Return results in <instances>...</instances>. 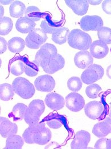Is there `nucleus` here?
<instances>
[{"instance_id":"f8f14e48","label":"nucleus","mask_w":111,"mask_h":149,"mask_svg":"<svg viewBox=\"0 0 111 149\" xmlns=\"http://www.w3.org/2000/svg\"><path fill=\"white\" fill-rule=\"evenodd\" d=\"M52 134L51 131L45 126L43 122L38 123V127L35 135L34 143L39 145L47 144L51 139Z\"/></svg>"},{"instance_id":"aec40b11","label":"nucleus","mask_w":111,"mask_h":149,"mask_svg":"<svg viewBox=\"0 0 111 149\" xmlns=\"http://www.w3.org/2000/svg\"><path fill=\"white\" fill-rule=\"evenodd\" d=\"M36 24L35 22L26 18L21 17L17 19L16 24V28L21 33H29L35 29Z\"/></svg>"},{"instance_id":"a18cd8bd","label":"nucleus","mask_w":111,"mask_h":149,"mask_svg":"<svg viewBox=\"0 0 111 149\" xmlns=\"http://www.w3.org/2000/svg\"><path fill=\"white\" fill-rule=\"evenodd\" d=\"M107 149H111V138L107 140Z\"/></svg>"},{"instance_id":"9b49d317","label":"nucleus","mask_w":111,"mask_h":149,"mask_svg":"<svg viewBox=\"0 0 111 149\" xmlns=\"http://www.w3.org/2000/svg\"><path fill=\"white\" fill-rule=\"evenodd\" d=\"M91 140L90 134L86 131L80 130L75 134L71 143L72 149H87Z\"/></svg>"},{"instance_id":"412c9836","label":"nucleus","mask_w":111,"mask_h":149,"mask_svg":"<svg viewBox=\"0 0 111 149\" xmlns=\"http://www.w3.org/2000/svg\"><path fill=\"white\" fill-rule=\"evenodd\" d=\"M69 33L70 31L67 28L61 26L52 34L51 39L56 44L62 45L67 41Z\"/></svg>"},{"instance_id":"0eeeda50","label":"nucleus","mask_w":111,"mask_h":149,"mask_svg":"<svg viewBox=\"0 0 111 149\" xmlns=\"http://www.w3.org/2000/svg\"><path fill=\"white\" fill-rule=\"evenodd\" d=\"M34 86L38 91L45 93H50L56 86V81L49 74L39 76L34 81Z\"/></svg>"},{"instance_id":"72a5a7b5","label":"nucleus","mask_w":111,"mask_h":149,"mask_svg":"<svg viewBox=\"0 0 111 149\" xmlns=\"http://www.w3.org/2000/svg\"><path fill=\"white\" fill-rule=\"evenodd\" d=\"M39 72V65L33 61L32 62L27 60L26 63L25 73L29 76L33 77L36 76Z\"/></svg>"},{"instance_id":"a878e982","label":"nucleus","mask_w":111,"mask_h":149,"mask_svg":"<svg viewBox=\"0 0 111 149\" xmlns=\"http://www.w3.org/2000/svg\"><path fill=\"white\" fill-rule=\"evenodd\" d=\"M44 14L41 13L38 8L35 6H30L26 8L25 17L34 22L38 21L42 18H44Z\"/></svg>"},{"instance_id":"a19ab883","label":"nucleus","mask_w":111,"mask_h":149,"mask_svg":"<svg viewBox=\"0 0 111 149\" xmlns=\"http://www.w3.org/2000/svg\"><path fill=\"white\" fill-rule=\"evenodd\" d=\"M60 145L58 144V143H55V142H51L49 144V145L46 146L45 149H54V148H59Z\"/></svg>"},{"instance_id":"49530a36","label":"nucleus","mask_w":111,"mask_h":149,"mask_svg":"<svg viewBox=\"0 0 111 149\" xmlns=\"http://www.w3.org/2000/svg\"><path fill=\"white\" fill-rule=\"evenodd\" d=\"M3 13H4L3 8L2 6H1V18H2V17H3Z\"/></svg>"},{"instance_id":"423d86ee","label":"nucleus","mask_w":111,"mask_h":149,"mask_svg":"<svg viewBox=\"0 0 111 149\" xmlns=\"http://www.w3.org/2000/svg\"><path fill=\"white\" fill-rule=\"evenodd\" d=\"M80 26L84 31H99L103 27V21L98 16H86L80 21Z\"/></svg>"},{"instance_id":"c9c22d12","label":"nucleus","mask_w":111,"mask_h":149,"mask_svg":"<svg viewBox=\"0 0 111 149\" xmlns=\"http://www.w3.org/2000/svg\"><path fill=\"white\" fill-rule=\"evenodd\" d=\"M29 107L39 113L40 116L43 114L45 110V103L43 100L40 99H36L32 100L29 104Z\"/></svg>"},{"instance_id":"c03bdc74","label":"nucleus","mask_w":111,"mask_h":149,"mask_svg":"<svg viewBox=\"0 0 111 149\" xmlns=\"http://www.w3.org/2000/svg\"><path fill=\"white\" fill-rule=\"evenodd\" d=\"M13 2V1H1V3L3 5H8L9 3H12Z\"/></svg>"},{"instance_id":"cd10ccee","label":"nucleus","mask_w":111,"mask_h":149,"mask_svg":"<svg viewBox=\"0 0 111 149\" xmlns=\"http://www.w3.org/2000/svg\"><path fill=\"white\" fill-rule=\"evenodd\" d=\"M38 123L35 125H30L23 132L22 134V137L24 141L27 144H33L34 143V138L35 135L37 132Z\"/></svg>"},{"instance_id":"1a4fd4ad","label":"nucleus","mask_w":111,"mask_h":149,"mask_svg":"<svg viewBox=\"0 0 111 149\" xmlns=\"http://www.w3.org/2000/svg\"><path fill=\"white\" fill-rule=\"evenodd\" d=\"M57 52L58 51L55 45L51 44L46 43L43 44L37 52L34 61L39 67L43 60L56 55Z\"/></svg>"},{"instance_id":"ddd939ff","label":"nucleus","mask_w":111,"mask_h":149,"mask_svg":"<svg viewBox=\"0 0 111 149\" xmlns=\"http://www.w3.org/2000/svg\"><path fill=\"white\" fill-rule=\"evenodd\" d=\"M93 58L90 52L87 51L78 52L74 57L75 65L80 69H85L93 64Z\"/></svg>"},{"instance_id":"de8ad7c7","label":"nucleus","mask_w":111,"mask_h":149,"mask_svg":"<svg viewBox=\"0 0 111 149\" xmlns=\"http://www.w3.org/2000/svg\"><path fill=\"white\" fill-rule=\"evenodd\" d=\"M109 116H110V117H111V109H110V112H109Z\"/></svg>"},{"instance_id":"37998d69","label":"nucleus","mask_w":111,"mask_h":149,"mask_svg":"<svg viewBox=\"0 0 111 149\" xmlns=\"http://www.w3.org/2000/svg\"><path fill=\"white\" fill-rule=\"evenodd\" d=\"M107 75L110 79H111V65L107 69Z\"/></svg>"},{"instance_id":"f3484780","label":"nucleus","mask_w":111,"mask_h":149,"mask_svg":"<svg viewBox=\"0 0 111 149\" xmlns=\"http://www.w3.org/2000/svg\"><path fill=\"white\" fill-rule=\"evenodd\" d=\"M65 2L78 16L86 14L89 8V3L86 0H66Z\"/></svg>"},{"instance_id":"79ce46f5","label":"nucleus","mask_w":111,"mask_h":149,"mask_svg":"<svg viewBox=\"0 0 111 149\" xmlns=\"http://www.w3.org/2000/svg\"><path fill=\"white\" fill-rule=\"evenodd\" d=\"M101 0H88V3H90V4L93 5H97L100 4L101 2Z\"/></svg>"},{"instance_id":"4468645a","label":"nucleus","mask_w":111,"mask_h":149,"mask_svg":"<svg viewBox=\"0 0 111 149\" xmlns=\"http://www.w3.org/2000/svg\"><path fill=\"white\" fill-rule=\"evenodd\" d=\"M45 102L46 104L53 110H60L65 104L64 97L56 93H49L46 96Z\"/></svg>"},{"instance_id":"f03ea898","label":"nucleus","mask_w":111,"mask_h":149,"mask_svg":"<svg viewBox=\"0 0 111 149\" xmlns=\"http://www.w3.org/2000/svg\"><path fill=\"white\" fill-rule=\"evenodd\" d=\"M12 86L15 93L23 99H29L35 94L36 89L34 85L26 78L22 77L16 78Z\"/></svg>"},{"instance_id":"dca6fc26","label":"nucleus","mask_w":111,"mask_h":149,"mask_svg":"<svg viewBox=\"0 0 111 149\" xmlns=\"http://www.w3.org/2000/svg\"><path fill=\"white\" fill-rule=\"evenodd\" d=\"M90 50L93 57L99 59L105 57L109 51L107 44L100 40H96L92 42Z\"/></svg>"},{"instance_id":"e433bc0d","label":"nucleus","mask_w":111,"mask_h":149,"mask_svg":"<svg viewBox=\"0 0 111 149\" xmlns=\"http://www.w3.org/2000/svg\"><path fill=\"white\" fill-rule=\"evenodd\" d=\"M47 125L53 129H58L62 127V122L60 119L53 118L47 121Z\"/></svg>"},{"instance_id":"c756f323","label":"nucleus","mask_w":111,"mask_h":149,"mask_svg":"<svg viewBox=\"0 0 111 149\" xmlns=\"http://www.w3.org/2000/svg\"><path fill=\"white\" fill-rule=\"evenodd\" d=\"M27 109V107L25 104L21 103H17L14 106L11 115L14 120H22L24 119V116Z\"/></svg>"},{"instance_id":"6e6552de","label":"nucleus","mask_w":111,"mask_h":149,"mask_svg":"<svg viewBox=\"0 0 111 149\" xmlns=\"http://www.w3.org/2000/svg\"><path fill=\"white\" fill-rule=\"evenodd\" d=\"M66 104L71 111L79 112L85 106V100L80 94L74 92L66 97Z\"/></svg>"},{"instance_id":"c85d7f7f","label":"nucleus","mask_w":111,"mask_h":149,"mask_svg":"<svg viewBox=\"0 0 111 149\" xmlns=\"http://www.w3.org/2000/svg\"><path fill=\"white\" fill-rule=\"evenodd\" d=\"M40 115L33 109L27 107L24 116V119L26 123L30 125H35L39 123Z\"/></svg>"},{"instance_id":"2eb2a0df","label":"nucleus","mask_w":111,"mask_h":149,"mask_svg":"<svg viewBox=\"0 0 111 149\" xmlns=\"http://www.w3.org/2000/svg\"><path fill=\"white\" fill-rule=\"evenodd\" d=\"M18 127L16 124L10 121L8 119L1 116L0 118V134L4 138H8L11 135L16 134Z\"/></svg>"},{"instance_id":"2f4dec72","label":"nucleus","mask_w":111,"mask_h":149,"mask_svg":"<svg viewBox=\"0 0 111 149\" xmlns=\"http://www.w3.org/2000/svg\"><path fill=\"white\" fill-rule=\"evenodd\" d=\"M82 80L78 77H70L67 81V86L70 90L77 92L81 90L82 87Z\"/></svg>"},{"instance_id":"473e14b6","label":"nucleus","mask_w":111,"mask_h":149,"mask_svg":"<svg viewBox=\"0 0 111 149\" xmlns=\"http://www.w3.org/2000/svg\"><path fill=\"white\" fill-rule=\"evenodd\" d=\"M99 40L106 44H111V29L108 27H102L97 32Z\"/></svg>"},{"instance_id":"f257e3e1","label":"nucleus","mask_w":111,"mask_h":149,"mask_svg":"<svg viewBox=\"0 0 111 149\" xmlns=\"http://www.w3.org/2000/svg\"><path fill=\"white\" fill-rule=\"evenodd\" d=\"M67 41L71 47L81 51H87L92 44L91 36L78 29H73L70 32Z\"/></svg>"},{"instance_id":"6ab92c4d","label":"nucleus","mask_w":111,"mask_h":149,"mask_svg":"<svg viewBox=\"0 0 111 149\" xmlns=\"http://www.w3.org/2000/svg\"><path fill=\"white\" fill-rule=\"evenodd\" d=\"M93 134L98 138H103L111 132V118L108 117L101 122L96 123L93 127Z\"/></svg>"},{"instance_id":"393cba45","label":"nucleus","mask_w":111,"mask_h":149,"mask_svg":"<svg viewBox=\"0 0 111 149\" xmlns=\"http://www.w3.org/2000/svg\"><path fill=\"white\" fill-rule=\"evenodd\" d=\"M60 27H61L60 24H58L52 20H50V19L47 18V16H46V18H44V20H43L40 24L41 29L45 33L53 34Z\"/></svg>"},{"instance_id":"b1692460","label":"nucleus","mask_w":111,"mask_h":149,"mask_svg":"<svg viewBox=\"0 0 111 149\" xmlns=\"http://www.w3.org/2000/svg\"><path fill=\"white\" fill-rule=\"evenodd\" d=\"M23 144V138L19 135L14 134L7 138L5 148L7 149H22Z\"/></svg>"},{"instance_id":"a211bd4d","label":"nucleus","mask_w":111,"mask_h":149,"mask_svg":"<svg viewBox=\"0 0 111 149\" xmlns=\"http://www.w3.org/2000/svg\"><path fill=\"white\" fill-rule=\"evenodd\" d=\"M26 57H15L10 60L9 64V70L10 73L14 76H19L25 72L26 63Z\"/></svg>"},{"instance_id":"7c9ffc66","label":"nucleus","mask_w":111,"mask_h":149,"mask_svg":"<svg viewBox=\"0 0 111 149\" xmlns=\"http://www.w3.org/2000/svg\"><path fill=\"white\" fill-rule=\"evenodd\" d=\"M13 21L9 17H3L0 19V35L5 36L8 35L13 29Z\"/></svg>"},{"instance_id":"20e7f679","label":"nucleus","mask_w":111,"mask_h":149,"mask_svg":"<svg viewBox=\"0 0 111 149\" xmlns=\"http://www.w3.org/2000/svg\"><path fill=\"white\" fill-rule=\"evenodd\" d=\"M65 65V60L63 56L59 54L43 60L40 67L47 74H53L62 69Z\"/></svg>"},{"instance_id":"5701e85b","label":"nucleus","mask_w":111,"mask_h":149,"mask_svg":"<svg viewBox=\"0 0 111 149\" xmlns=\"http://www.w3.org/2000/svg\"><path fill=\"white\" fill-rule=\"evenodd\" d=\"M8 49L13 53H18L22 51L26 45L25 41L21 37H14L8 42Z\"/></svg>"},{"instance_id":"4c0bfd02","label":"nucleus","mask_w":111,"mask_h":149,"mask_svg":"<svg viewBox=\"0 0 111 149\" xmlns=\"http://www.w3.org/2000/svg\"><path fill=\"white\" fill-rule=\"evenodd\" d=\"M107 140H108V139H107V138H101V139H100L96 142V143L95 145V149H107Z\"/></svg>"},{"instance_id":"ea45409f","label":"nucleus","mask_w":111,"mask_h":149,"mask_svg":"<svg viewBox=\"0 0 111 149\" xmlns=\"http://www.w3.org/2000/svg\"><path fill=\"white\" fill-rule=\"evenodd\" d=\"M8 47V43L3 37H0V54L4 53Z\"/></svg>"},{"instance_id":"f704fd0d","label":"nucleus","mask_w":111,"mask_h":149,"mask_svg":"<svg viewBox=\"0 0 111 149\" xmlns=\"http://www.w3.org/2000/svg\"><path fill=\"white\" fill-rule=\"evenodd\" d=\"M101 91V87L97 84H91L86 89V93L87 96L91 98L95 99L96 98L100 93Z\"/></svg>"},{"instance_id":"bb28decb","label":"nucleus","mask_w":111,"mask_h":149,"mask_svg":"<svg viewBox=\"0 0 111 149\" xmlns=\"http://www.w3.org/2000/svg\"><path fill=\"white\" fill-rule=\"evenodd\" d=\"M12 86L8 83H3L0 86V99L3 101H9L14 95Z\"/></svg>"},{"instance_id":"7ed1b4c3","label":"nucleus","mask_w":111,"mask_h":149,"mask_svg":"<svg viewBox=\"0 0 111 149\" xmlns=\"http://www.w3.org/2000/svg\"><path fill=\"white\" fill-rule=\"evenodd\" d=\"M104 74L103 68L97 64H92L81 74V79L86 84H91L102 79Z\"/></svg>"},{"instance_id":"58836bf2","label":"nucleus","mask_w":111,"mask_h":149,"mask_svg":"<svg viewBox=\"0 0 111 149\" xmlns=\"http://www.w3.org/2000/svg\"><path fill=\"white\" fill-rule=\"evenodd\" d=\"M102 9L105 13L111 15V0H105L102 3Z\"/></svg>"},{"instance_id":"39448f33","label":"nucleus","mask_w":111,"mask_h":149,"mask_svg":"<svg viewBox=\"0 0 111 149\" xmlns=\"http://www.w3.org/2000/svg\"><path fill=\"white\" fill-rule=\"evenodd\" d=\"M47 39L46 33L41 29L37 28L29 33L25 39V43L29 48L37 49L42 46Z\"/></svg>"},{"instance_id":"4be33fe9","label":"nucleus","mask_w":111,"mask_h":149,"mask_svg":"<svg viewBox=\"0 0 111 149\" xmlns=\"http://www.w3.org/2000/svg\"><path fill=\"white\" fill-rule=\"evenodd\" d=\"M26 10L25 5L19 1H13L9 7L10 15L14 18H21L25 13Z\"/></svg>"},{"instance_id":"9d476101","label":"nucleus","mask_w":111,"mask_h":149,"mask_svg":"<svg viewBox=\"0 0 111 149\" xmlns=\"http://www.w3.org/2000/svg\"><path fill=\"white\" fill-rule=\"evenodd\" d=\"M104 111V107L102 103L98 101H92L84 106L86 115L93 120L99 119Z\"/></svg>"}]
</instances>
